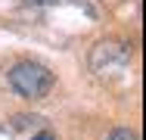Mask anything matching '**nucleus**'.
<instances>
[{
    "label": "nucleus",
    "mask_w": 146,
    "mask_h": 140,
    "mask_svg": "<svg viewBox=\"0 0 146 140\" xmlns=\"http://www.w3.org/2000/svg\"><path fill=\"white\" fill-rule=\"evenodd\" d=\"M31 140H56V134H50V131H40V134H34Z\"/></svg>",
    "instance_id": "6"
},
{
    "label": "nucleus",
    "mask_w": 146,
    "mask_h": 140,
    "mask_svg": "<svg viewBox=\"0 0 146 140\" xmlns=\"http://www.w3.org/2000/svg\"><path fill=\"white\" fill-rule=\"evenodd\" d=\"M31 6H56L59 0H28Z\"/></svg>",
    "instance_id": "5"
},
{
    "label": "nucleus",
    "mask_w": 146,
    "mask_h": 140,
    "mask_svg": "<svg viewBox=\"0 0 146 140\" xmlns=\"http://www.w3.org/2000/svg\"><path fill=\"white\" fill-rule=\"evenodd\" d=\"M13 121H16V128H28V125H44V118H40V115H16Z\"/></svg>",
    "instance_id": "4"
},
{
    "label": "nucleus",
    "mask_w": 146,
    "mask_h": 140,
    "mask_svg": "<svg viewBox=\"0 0 146 140\" xmlns=\"http://www.w3.org/2000/svg\"><path fill=\"white\" fill-rule=\"evenodd\" d=\"M53 84H56V75L40 62L25 59V62H16L9 69V87L25 100H44L53 90Z\"/></svg>",
    "instance_id": "1"
},
{
    "label": "nucleus",
    "mask_w": 146,
    "mask_h": 140,
    "mask_svg": "<svg viewBox=\"0 0 146 140\" xmlns=\"http://www.w3.org/2000/svg\"><path fill=\"white\" fill-rule=\"evenodd\" d=\"M131 62V47L121 41H100L90 50V72L106 78V75H118L124 65Z\"/></svg>",
    "instance_id": "2"
},
{
    "label": "nucleus",
    "mask_w": 146,
    "mask_h": 140,
    "mask_svg": "<svg viewBox=\"0 0 146 140\" xmlns=\"http://www.w3.org/2000/svg\"><path fill=\"white\" fill-rule=\"evenodd\" d=\"M106 140H140V134L131 131V128H115V131H109Z\"/></svg>",
    "instance_id": "3"
}]
</instances>
